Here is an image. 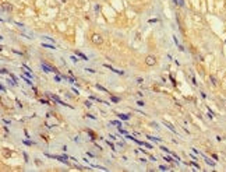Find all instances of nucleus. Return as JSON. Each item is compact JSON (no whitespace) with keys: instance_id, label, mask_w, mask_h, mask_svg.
Wrapping results in <instances>:
<instances>
[{"instance_id":"obj_6","label":"nucleus","mask_w":226,"mask_h":172,"mask_svg":"<svg viewBox=\"0 0 226 172\" xmlns=\"http://www.w3.org/2000/svg\"><path fill=\"white\" fill-rule=\"evenodd\" d=\"M3 155H4V157H10V155H11V153H10L7 148H4V150H3Z\"/></svg>"},{"instance_id":"obj_1","label":"nucleus","mask_w":226,"mask_h":172,"mask_svg":"<svg viewBox=\"0 0 226 172\" xmlns=\"http://www.w3.org/2000/svg\"><path fill=\"white\" fill-rule=\"evenodd\" d=\"M91 41H92L95 45H102V43H103V38L99 35V34H92V36H91Z\"/></svg>"},{"instance_id":"obj_16","label":"nucleus","mask_w":226,"mask_h":172,"mask_svg":"<svg viewBox=\"0 0 226 172\" xmlns=\"http://www.w3.org/2000/svg\"><path fill=\"white\" fill-rule=\"evenodd\" d=\"M225 42H226V41H225Z\"/></svg>"},{"instance_id":"obj_8","label":"nucleus","mask_w":226,"mask_h":172,"mask_svg":"<svg viewBox=\"0 0 226 172\" xmlns=\"http://www.w3.org/2000/svg\"><path fill=\"white\" fill-rule=\"evenodd\" d=\"M75 53L78 55V56H80V57H82V59H84V60H87V56H85V55H82V53H81V52H75Z\"/></svg>"},{"instance_id":"obj_9","label":"nucleus","mask_w":226,"mask_h":172,"mask_svg":"<svg viewBox=\"0 0 226 172\" xmlns=\"http://www.w3.org/2000/svg\"><path fill=\"white\" fill-rule=\"evenodd\" d=\"M120 101V98H117V97H112V102H119Z\"/></svg>"},{"instance_id":"obj_14","label":"nucleus","mask_w":226,"mask_h":172,"mask_svg":"<svg viewBox=\"0 0 226 172\" xmlns=\"http://www.w3.org/2000/svg\"><path fill=\"white\" fill-rule=\"evenodd\" d=\"M113 125H116V126H120V122H117V120H115V122H112Z\"/></svg>"},{"instance_id":"obj_5","label":"nucleus","mask_w":226,"mask_h":172,"mask_svg":"<svg viewBox=\"0 0 226 172\" xmlns=\"http://www.w3.org/2000/svg\"><path fill=\"white\" fill-rule=\"evenodd\" d=\"M209 79H211V83H212L214 85H216V84H218V80L215 79V76H209Z\"/></svg>"},{"instance_id":"obj_4","label":"nucleus","mask_w":226,"mask_h":172,"mask_svg":"<svg viewBox=\"0 0 226 172\" xmlns=\"http://www.w3.org/2000/svg\"><path fill=\"white\" fill-rule=\"evenodd\" d=\"M117 116H119L120 119H123V120H128V118H130L128 115H124V113H119Z\"/></svg>"},{"instance_id":"obj_2","label":"nucleus","mask_w":226,"mask_h":172,"mask_svg":"<svg viewBox=\"0 0 226 172\" xmlns=\"http://www.w3.org/2000/svg\"><path fill=\"white\" fill-rule=\"evenodd\" d=\"M145 63H147L148 66H154V64L156 63V59H155V56L149 55V56H147V59H145Z\"/></svg>"},{"instance_id":"obj_7","label":"nucleus","mask_w":226,"mask_h":172,"mask_svg":"<svg viewBox=\"0 0 226 172\" xmlns=\"http://www.w3.org/2000/svg\"><path fill=\"white\" fill-rule=\"evenodd\" d=\"M87 132H88V134H89L91 137H93V139H95V137H96V134H95V133H93L92 130H87Z\"/></svg>"},{"instance_id":"obj_12","label":"nucleus","mask_w":226,"mask_h":172,"mask_svg":"<svg viewBox=\"0 0 226 172\" xmlns=\"http://www.w3.org/2000/svg\"><path fill=\"white\" fill-rule=\"evenodd\" d=\"M42 46H45V48H49V49H54V46H49L48 43H42Z\"/></svg>"},{"instance_id":"obj_15","label":"nucleus","mask_w":226,"mask_h":172,"mask_svg":"<svg viewBox=\"0 0 226 172\" xmlns=\"http://www.w3.org/2000/svg\"><path fill=\"white\" fill-rule=\"evenodd\" d=\"M205 161H207V162H208V164H209V165H215V164H214V162H212V161H211V160H205Z\"/></svg>"},{"instance_id":"obj_13","label":"nucleus","mask_w":226,"mask_h":172,"mask_svg":"<svg viewBox=\"0 0 226 172\" xmlns=\"http://www.w3.org/2000/svg\"><path fill=\"white\" fill-rule=\"evenodd\" d=\"M175 2L179 4V6H183V0H175Z\"/></svg>"},{"instance_id":"obj_3","label":"nucleus","mask_w":226,"mask_h":172,"mask_svg":"<svg viewBox=\"0 0 226 172\" xmlns=\"http://www.w3.org/2000/svg\"><path fill=\"white\" fill-rule=\"evenodd\" d=\"M2 9H3L4 11H13V6L10 3H3L2 4Z\"/></svg>"},{"instance_id":"obj_10","label":"nucleus","mask_w":226,"mask_h":172,"mask_svg":"<svg viewBox=\"0 0 226 172\" xmlns=\"http://www.w3.org/2000/svg\"><path fill=\"white\" fill-rule=\"evenodd\" d=\"M163 123H165V125H166V126H168V127H169V129H170V130H175V127H173L172 125H169L168 122H163Z\"/></svg>"},{"instance_id":"obj_11","label":"nucleus","mask_w":226,"mask_h":172,"mask_svg":"<svg viewBox=\"0 0 226 172\" xmlns=\"http://www.w3.org/2000/svg\"><path fill=\"white\" fill-rule=\"evenodd\" d=\"M24 144H27V145H32L34 143H32V141H29V140H24Z\"/></svg>"}]
</instances>
